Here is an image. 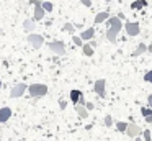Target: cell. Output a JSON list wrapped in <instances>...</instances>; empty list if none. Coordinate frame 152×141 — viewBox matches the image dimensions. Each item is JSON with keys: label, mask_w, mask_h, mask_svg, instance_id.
Segmentation results:
<instances>
[{"label": "cell", "mask_w": 152, "mask_h": 141, "mask_svg": "<svg viewBox=\"0 0 152 141\" xmlns=\"http://www.w3.org/2000/svg\"><path fill=\"white\" fill-rule=\"evenodd\" d=\"M106 25H108V30H106V39L115 44L116 38H118V33L121 31V28H123L121 20H119L118 16H111V18L106 20Z\"/></svg>", "instance_id": "6da1fadb"}, {"label": "cell", "mask_w": 152, "mask_h": 141, "mask_svg": "<svg viewBox=\"0 0 152 141\" xmlns=\"http://www.w3.org/2000/svg\"><path fill=\"white\" fill-rule=\"evenodd\" d=\"M28 92L31 97H44L48 94V87L44 84H31L28 87Z\"/></svg>", "instance_id": "7a4b0ae2"}, {"label": "cell", "mask_w": 152, "mask_h": 141, "mask_svg": "<svg viewBox=\"0 0 152 141\" xmlns=\"http://www.w3.org/2000/svg\"><path fill=\"white\" fill-rule=\"evenodd\" d=\"M28 43H30L31 46H33L34 49H39L41 46L44 44V38L41 35H36V33H31V35H28Z\"/></svg>", "instance_id": "3957f363"}, {"label": "cell", "mask_w": 152, "mask_h": 141, "mask_svg": "<svg viewBox=\"0 0 152 141\" xmlns=\"http://www.w3.org/2000/svg\"><path fill=\"white\" fill-rule=\"evenodd\" d=\"M49 49L53 52H56V54H59V56L66 54V46H64L62 41H53V43H49Z\"/></svg>", "instance_id": "277c9868"}, {"label": "cell", "mask_w": 152, "mask_h": 141, "mask_svg": "<svg viewBox=\"0 0 152 141\" xmlns=\"http://www.w3.org/2000/svg\"><path fill=\"white\" fill-rule=\"evenodd\" d=\"M105 85H106V82H105V79H98V80L95 82V85H93V90H95V94L98 95V97H105L106 95V90H105Z\"/></svg>", "instance_id": "5b68a950"}, {"label": "cell", "mask_w": 152, "mask_h": 141, "mask_svg": "<svg viewBox=\"0 0 152 141\" xmlns=\"http://www.w3.org/2000/svg\"><path fill=\"white\" fill-rule=\"evenodd\" d=\"M26 90H28V85H26V84H17L13 89H12L10 95H12L13 98H18V97H21V95H23Z\"/></svg>", "instance_id": "8992f818"}, {"label": "cell", "mask_w": 152, "mask_h": 141, "mask_svg": "<svg viewBox=\"0 0 152 141\" xmlns=\"http://www.w3.org/2000/svg\"><path fill=\"white\" fill-rule=\"evenodd\" d=\"M124 28H126V33H128L129 36H137L139 31H141V26H139V23H132V21H128Z\"/></svg>", "instance_id": "52a82bcc"}, {"label": "cell", "mask_w": 152, "mask_h": 141, "mask_svg": "<svg viewBox=\"0 0 152 141\" xmlns=\"http://www.w3.org/2000/svg\"><path fill=\"white\" fill-rule=\"evenodd\" d=\"M126 133H128L129 138H136L141 134V130H139V126L136 123H128V130H126Z\"/></svg>", "instance_id": "ba28073f"}, {"label": "cell", "mask_w": 152, "mask_h": 141, "mask_svg": "<svg viewBox=\"0 0 152 141\" xmlns=\"http://www.w3.org/2000/svg\"><path fill=\"white\" fill-rule=\"evenodd\" d=\"M10 117H12V108L10 107L0 108V123H5V121H7Z\"/></svg>", "instance_id": "9c48e42d"}, {"label": "cell", "mask_w": 152, "mask_h": 141, "mask_svg": "<svg viewBox=\"0 0 152 141\" xmlns=\"http://www.w3.org/2000/svg\"><path fill=\"white\" fill-rule=\"evenodd\" d=\"M110 18V13L108 12H100L95 15V18H93V21H95V25H100V23L106 21V20Z\"/></svg>", "instance_id": "30bf717a"}, {"label": "cell", "mask_w": 152, "mask_h": 141, "mask_svg": "<svg viewBox=\"0 0 152 141\" xmlns=\"http://www.w3.org/2000/svg\"><path fill=\"white\" fill-rule=\"evenodd\" d=\"M93 36H95V30H93V28H87L85 31L80 33V38H82L83 41H90Z\"/></svg>", "instance_id": "8fae6325"}, {"label": "cell", "mask_w": 152, "mask_h": 141, "mask_svg": "<svg viewBox=\"0 0 152 141\" xmlns=\"http://www.w3.org/2000/svg\"><path fill=\"white\" fill-rule=\"evenodd\" d=\"M69 97H70V102H72L74 105H77V103H79V100H80V97H83V94L80 90H70Z\"/></svg>", "instance_id": "7c38bea8"}, {"label": "cell", "mask_w": 152, "mask_h": 141, "mask_svg": "<svg viewBox=\"0 0 152 141\" xmlns=\"http://www.w3.org/2000/svg\"><path fill=\"white\" fill-rule=\"evenodd\" d=\"M75 111L79 113L80 118H87V117H88V108H87L85 105H79V103H77L75 105Z\"/></svg>", "instance_id": "4fadbf2b"}, {"label": "cell", "mask_w": 152, "mask_h": 141, "mask_svg": "<svg viewBox=\"0 0 152 141\" xmlns=\"http://www.w3.org/2000/svg\"><path fill=\"white\" fill-rule=\"evenodd\" d=\"M44 13H46V10L43 8V3L38 5V7H34V20H43Z\"/></svg>", "instance_id": "5bb4252c"}, {"label": "cell", "mask_w": 152, "mask_h": 141, "mask_svg": "<svg viewBox=\"0 0 152 141\" xmlns=\"http://www.w3.org/2000/svg\"><path fill=\"white\" fill-rule=\"evenodd\" d=\"M144 7H147V0H134V2L131 3L132 10H141V8H144Z\"/></svg>", "instance_id": "9a60e30c"}, {"label": "cell", "mask_w": 152, "mask_h": 141, "mask_svg": "<svg viewBox=\"0 0 152 141\" xmlns=\"http://www.w3.org/2000/svg\"><path fill=\"white\" fill-rule=\"evenodd\" d=\"M82 51L85 56H93V46L90 43H83L82 44Z\"/></svg>", "instance_id": "2e32d148"}, {"label": "cell", "mask_w": 152, "mask_h": 141, "mask_svg": "<svg viewBox=\"0 0 152 141\" xmlns=\"http://www.w3.org/2000/svg\"><path fill=\"white\" fill-rule=\"evenodd\" d=\"M141 111H142V115L145 117V121H147V123H152V110L151 108L144 107V108H141Z\"/></svg>", "instance_id": "e0dca14e"}, {"label": "cell", "mask_w": 152, "mask_h": 141, "mask_svg": "<svg viewBox=\"0 0 152 141\" xmlns=\"http://www.w3.org/2000/svg\"><path fill=\"white\" fill-rule=\"evenodd\" d=\"M23 26H25L26 31H34V21H33V20H25Z\"/></svg>", "instance_id": "ac0fdd59"}, {"label": "cell", "mask_w": 152, "mask_h": 141, "mask_svg": "<svg viewBox=\"0 0 152 141\" xmlns=\"http://www.w3.org/2000/svg\"><path fill=\"white\" fill-rule=\"evenodd\" d=\"M147 51V46L145 44H139L137 48H136V51L132 52V56H139V54H142V52H145Z\"/></svg>", "instance_id": "d6986e66"}, {"label": "cell", "mask_w": 152, "mask_h": 141, "mask_svg": "<svg viewBox=\"0 0 152 141\" xmlns=\"http://www.w3.org/2000/svg\"><path fill=\"white\" fill-rule=\"evenodd\" d=\"M116 130L121 131V133H124V131L128 130V123H124V121H118V123H116Z\"/></svg>", "instance_id": "ffe728a7"}, {"label": "cell", "mask_w": 152, "mask_h": 141, "mask_svg": "<svg viewBox=\"0 0 152 141\" xmlns=\"http://www.w3.org/2000/svg\"><path fill=\"white\" fill-rule=\"evenodd\" d=\"M64 30H66L67 33H72V35H74V31H75V28H74L72 23H66V25H64Z\"/></svg>", "instance_id": "44dd1931"}, {"label": "cell", "mask_w": 152, "mask_h": 141, "mask_svg": "<svg viewBox=\"0 0 152 141\" xmlns=\"http://www.w3.org/2000/svg\"><path fill=\"white\" fill-rule=\"evenodd\" d=\"M43 8L46 10L48 13L53 12V3H51V2H43Z\"/></svg>", "instance_id": "7402d4cb"}, {"label": "cell", "mask_w": 152, "mask_h": 141, "mask_svg": "<svg viewBox=\"0 0 152 141\" xmlns=\"http://www.w3.org/2000/svg\"><path fill=\"white\" fill-rule=\"evenodd\" d=\"M105 125H106V126H111V125H113V118H111V115H106V117H105Z\"/></svg>", "instance_id": "603a6c76"}, {"label": "cell", "mask_w": 152, "mask_h": 141, "mask_svg": "<svg viewBox=\"0 0 152 141\" xmlns=\"http://www.w3.org/2000/svg\"><path fill=\"white\" fill-rule=\"evenodd\" d=\"M142 134H144V141H152L151 140V131H149V130H144V131H142Z\"/></svg>", "instance_id": "cb8c5ba5"}, {"label": "cell", "mask_w": 152, "mask_h": 141, "mask_svg": "<svg viewBox=\"0 0 152 141\" xmlns=\"http://www.w3.org/2000/svg\"><path fill=\"white\" fill-rule=\"evenodd\" d=\"M144 80L145 82H151V84H152V71H149L147 74L144 75Z\"/></svg>", "instance_id": "d4e9b609"}, {"label": "cell", "mask_w": 152, "mask_h": 141, "mask_svg": "<svg viewBox=\"0 0 152 141\" xmlns=\"http://www.w3.org/2000/svg\"><path fill=\"white\" fill-rule=\"evenodd\" d=\"M74 43H75V44H79V46H82L83 44V39L80 38V36H74Z\"/></svg>", "instance_id": "484cf974"}, {"label": "cell", "mask_w": 152, "mask_h": 141, "mask_svg": "<svg viewBox=\"0 0 152 141\" xmlns=\"http://www.w3.org/2000/svg\"><path fill=\"white\" fill-rule=\"evenodd\" d=\"M82 2V5H85V7H92V0H80Z\"/></svg>", "instance_id": "4316f807"}, {"label": "cell", "mask_w": 152, "mask_h": 141, "mask_svg": "<svg viewBox=\"0 0 152 141\" xmlns=\"http://www.w3.org/2000/svg\"><path fill=\"white\" fill-rule=\"evenodd\" d=\"M41 3H43L41 0H31V2H30V5H34V7H38V5H41Z\"/></svg>", "instance_id": "83f0119b"}, {"label": "cell", "mask_w": 152, "mask_h": 141, "mask_svg": "<svg viewBox=\"0 0 152 141\" xmlns=\"http://www.w3.org/2000/svg\"><path fill=\"white\" fill-rule=\"evenodd\" d=\"M79 105H87V102H85V98H83V97H80V100H79Z\"/></svg>", "instance_id": "f1b7e54d"}, {"label": "cell", "mask_w": 152, "mask_h": 141, "mask_svg": "<svg viewBox=\"0 0 152 141\" xmlns=\"http://www.w3.org/2000/svg\"><path fill=\"white\" fill-rule=\"evenodd\" d=\"M85 107L88 108V110H92V108H93V103H92V102H87V105H85Z\"/></svg>", "instance_id": "f546056e"}, {"label": "cell", "mask_w": 152, "mask_h": 141, "mask_svg": "<svg viewBox=\"0 0 152 141\" xmlns=\"http://www.w3.org/2000/svg\"><path fill=\"white\" fill-rule=\"evenodd\" d=\"M67 107V102H61V108H62V110H64V108H66Z\"/></svg>", "instance_id": "4dcf8cb0"}, {"label": "cell", "mask_w": 152, "mask_h": 141, "mask_svg": "<svg viewBox=\"0 0 152 141\" xmlns=\"http://www.w3.org/2000/svg\"><path fill=\"white\" fill-rule=\"evenodd\" d=\"M147 102H149V105L152 107V95H149V97H147Z\"/></svg>", "instance_id": "1f68e13d"}, {"label": "cell", "mask_w": 152, "mask_h": 141, "mask_svg": "<svg viewBox=\"0 0 152 141\" xmlns=\"http://www.w3.org/2000/svg\"><path fill=\"white\" fill-rule=\"evenodd\" d=\"M105 2H113V0H105Z\"/></svg>", "instance_id": "d6a6232c"}, {"label": "cell", "mask_w": 152, "mask_h": 141, "mask_svg": "<svg viewBox=\"0 0 152 141\" xmlns=\"http://www.w3.org/2000/svg\"><path fill=\"white\" fill-rule=\"evenodd\" d=\"M0 89H2V80H0Z\"/></svg>", "instance_id": "836d02e7"}]
</instances>
